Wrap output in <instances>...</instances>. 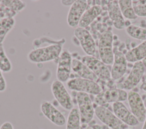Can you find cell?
<instances>
[{"mask_svg":"<svg viewBox=\"0 0 146 129\" xmlns=\"http://www.w3.org/2000/svg\"><path fill=\"white\" fill-rule=\"evenodd\" d=\"M40 110L43 115L57 126H63L66 123L64 115L50 102L44 101L40 104Z\"/></svg>","mask_w":146,"mask_h":129,"instance_id":"obj_14","label":"cell"},{"mask_svg":"<svg viewBox=\"0 0 146 129\" xmlns=\"http://www.w3.org/2000/svg\"><path fill=\"white\" fill-rule=\"evenodd\" d=\"M0 129H14V127L10 122H5L0 126Z\"/></svg>","mask_w":146,"mask_h":129,"instance_id":"obj_29","label":"cell"},{"mask_svg":"<svg viewBox=\"0 0 146 129\" xmlns=\"http://www.w3.org/2000/svg\"><path fill=\"white\" fill-rule=\"evenodd\" d=\"M75 1H62L61 3L64 6H71Z\"/></svg>","mask_w":146,"mask_h":129,"instance_id":"obj_31","label":"cell"},{"mask_svg":"<svg viewBox=\"0 0 146 129\" xmlns=\"http://www.w3.org/2000/svg\"><path fill=\"white\" fill-rule=\"evenodd\" d=\"M141 61H142V63H143V65H144L145 68H146V58H145L144 59H143Z\"/></svg>","mask_w":146,"mask_h":129,"instance_id":"obj_33","label":"cell"},{"mask_svg":"<svg viewBox=\"0 0 146 129\" xmlns=\"http://www.w3.org/2000/svg\"><path fill=\"white\" fill-rule=\"evenodd\" d=\"M83 129H102V127L99 124H90L86 126Z\"/></svg>","mask_w":146,"mask_h":129,"instance_id":"obj_30","label":"cell"},{"mask_svg":"<svg viewBox=\"0 0 146 129\" xmlns=\"http://www.w3.org/2000/svg\"><path fill=\"white\" fill-rule=\"evenodd\" d=\"M107 9L113 26L117 30L124 29L126 26V22L119 7L118 1H108Z\"/></svg>","mask_w":146,"mask_h":129,"instance_id":"obj_16","label":"cell"},{"mask_svg":"<svg viewBox=\"0 0 146 129\" xmlns=\"http://www.w3.org/2000/svg\"><path fill=\"white\" fill-rule=\"evenodd\" d=\"M66 129H81V120L78 109L74 107L68 115Z\"/></svg>","mask_w":146,"mask_h":129,"instance_id":"obj_22","label":"cell"},{"mask_svg":"<svg viewBox=\"0 0 146 129\" xmlns=\"http://www.w3.org/2000/svg\"><path fill=\"white\" fill-rule=\"evenodd\" d=\"M74 35L86 55L95 56L96 52V44L89 31L87 28L78 27L75 29Z\"/></svg>","mask_w":146,"mask_h":129,"instance_id":"obj_8","label":"cell"},{"mask_svg":"<svg viewBox=\"0 0 146 129\" xmlns=\"http://www.w3.org/2000/svg\"><path fill=\"white\" fill-rule=\"evenodd\" d=\"M113 35L110 30L103 31L99 39L98 49L99 57L106 65H112L113 62Z\"/></svg>","mask_w":146,"mask_h":129,"instance_id":"obj_2","label":"cell"},{"mask_svg":"<svg viewBox=\"0 0 146 129\" xmlns=\"http://www.w3.org/2000/svg\"><path fill=\"white\" fill-rule=\"evenodd\" d=\"M94 109L96 117L108 127L112 129H124L128 128V126L123 123L106 107L97 106Z\"/></svg>","mask_w":146,"mask_h":129,"instance_id":"obj_10","label":"cell"},{"mask_svg":"<svg viewBox=\"0 0 146 129\" xmlns=\"http://www.w3.org/2000/svg\"><path fill=\"white\" fill-rule=\"evenodd\" d=\"M125 56L127 61L134 63L146 58V40L127 51Z\"/></svg>","mask_w":146,"mask_h":129,"instance_id":"obj_20","label":"cell"},{"mask_svg":"<svg viewBox=\"0 0 146 129\" xmlns=\"http://www.w3.org/2000/svg\"><path fill=\"white\" fill-rule=\"evenodd\" d=\"M141 89H143L144 91H146V80L145 81H144L140 86Z\"/></svg>","mask_w":146,"mask_h":129,"instance_id":"obj_32","label":"cell"},{"mask_svg":"<svg viewBox=\"0 0 146 129\" xmlns=\"http://www.w3.org/2000/svg\"><path fill=\"white\" fill-rule=\"evenodd\" d=\"M127 100L131 113L140 122H144L146 119V109L144 101L140 94L131 90L128 93Z\"/></svg>","mask_w":146,"mask_h":129,"instance_id":"obj_11","label":"cell"},{"mask_svg":"<svg viewBox=\"0 0 146 129\" xmlns=\"http://www.w3.org/2000/svg\"><path fill=\"white\" fill-rule=\"evenodd\" d=\"M132 6L137 16L146 17V1H132Z\"/></svg>","mask_w":146,"mask_h":129,"instance_id":"obj_26","label":"cell"},{"mask_svg":"<svg viewBox=\"0 0 146 129\" xmlns=\"http://www.w3.org/2000/svg\"><path fill=\"white\" fill-rule=\"evenodd\" d=\"M0 70L3 73H8L12 70V64L6 54L3 44H0Z\"/></svg>","mask_w":146,"mask_h":129,"instance_id":"obj_25","label":"cell"},{"mask_svg":"<svg viewBox=\"0 0 146 129\" xmlns=\"http://www.w3.org/2000/svg\"><path fill=\"white\" fill-rule=\"evenodd\" d=\"M2 72L0 70V92H3L7 88V83L2 74Z\"/></svg>","mask_w":146,"mask_h":129,"instance_id":"obj_28","label":"cell"},{"mask_svg":"<svg viewBox=\"0 0 146 129\" xmlns=\"http://www.w3.org/2000/svg\"><path fill=\"white\" fill-rule=\"evenodd\" d=\"M80 60L89 68L98 79L104 81H110L111 79V71H110L107 65L101 60L95 56L88 55L82 56Z\"/></svg>","mask_w":146,"mask_h":129,"instance_id":"obj_5","label":"cell"},{"mask_svg":"<svg viewBox=\"0 0 146 129\" xmlns=\"http://www.w3.org/2000/svg\"><path fill=\"white\" fill-rule=\"evenodd\" d=\"M126 32L131 38L143 41L146 40V27L129 25L126 28Z\"/></svg>","mask_w":146,"mask_h":129,"instance_id":"obj_24","label":"cell"},{"mask_svg":"<svg viewBox=\"0 0 146 129\" xmlns=\"http://www.w3.org/2000/svg\"><path fill=\"white\" fill-rule=\"evenodd\" d=\"M143 101H144V104L145 107V109H146V98H145Z\"/></svg>","mask_w":146,"mask_h":129,"instance_id":"obj_35","label":"cell"},{"mask_svg":"<svg viewBox=\"0 0 146 129\" xmlns=\"http://www.w3.org/2000/svg\"><path fill=\"white\" fill-rule=\"evenodd\" d=\"M72 60V55L67 49L63 50L58 59L56 78L63 83L67 82L71 77Z\"/></svg>","mask_w":146,"mask_h":129,"instance_id":"obj_9","label":"cell"},{"mask_svg":"<svg viewBox=\"0 0 146 129\" xmlns=\"http://www.w3.org/2000/svg\"><path fill=\"white\" fill-rule=\"evenodd\" d=\"M75 97L81 123L82 124L90 123L93 119L95 109L89 94L82 92H76Z\"/></svg>","mask_w":146,"mask_h":129,"instance_id":"obj_4","label":"cell"},{"mask_svg":"<svg viewBox=\"0 0 146 129\" xmlns=\"http://www.w3.org/2000/svg\"><path fill=\"white\" fill-rule=\"evenodd\" d=\"M67 86L72 91L95 95H98L102 91L101 86L97 82L79 77L69 79L67 82Z\"/></svg>","mask_w":146,"mask_h":129,"instance_id":"obj_3","label":"cell"},{"mask_svg":"<svg viewBox=\"0 0 146 129\" xmlns=\"http://www.w3.org/2000/svg\"><path fill=\"white\" fill-rule=\"evenodd\" d=\"M128 93L120 88H110L102 90L95 95L94 102L98 106H104L110 103H115L124 101L127 99Z\"/></svg>","mask_w":146,"mask_h":129,"instance_id":"obj_6","label":"cell"},{"mask_svg":"<svg viewBox=\"0 0 146 129\" xmlns=\"http://www.w3.org/2000/svg\"><path fill=\"white\" fill-rule=\"evenodd\" d=\"M145 69L141 61L135 63L129 74L121 84L120 89L130 90L135 88L141 81Z\"/></svg>","mask_w":146,"mask_h":129,"instance_id":"obj_12","label":"cell"},{"mask_svg":"<svg viewBox=\"0 0 146 129\" xmlns=\"http://www.w3.org/2000/svg\"><path fill=\"white\" fill-rule=\"evenodd\" d=\"M64 39L53 41L44 47L34 48L27 55L28 60L32 63H42L58 59L62 52Z\"/></svg>","mask_w":146,"mask_h":129,"instance_id":"obj_1","label":"cell"},{"mask_svg":"<svg viewBox=\"0 0 146 129\" xmlns=\"http://www.w3.org/2000/svg\"><path fill=\"white\" fill-rule=\"evenodd\" d=\"M118 3L124 17L132 20H135L137 18L138 16L136 14L132 6V1L120 0L118 1Z\"/></svg>","mask_w":146,"mask_h":129,"instance_id":"obj_23","label":"cell"},{"mask_svg":"<svg viewBox=\"0 0 146 129\" xmlns=\"http://www.w3.org/2000/svg\"><path fill=\"white\" fill-rule=\"evenodd\" d=\"M88 3L85 0H76L71 6L67 14V22L72 28H76L79 26L80 20L85 11L88 8Z\"/></svg>","mask_w":146,"mask_h":129,"instance_id":"obj_13","label":"cell"},{"mask_svg":"<svg viewBox=\"0 0 146 129\" xmlns=\"http://www.w3.org/2000/svg\"><path fill=\"white\" fill-rule=\"evenodd\" d=\"M3 4H4L7 7L10 8L15 11H21L25 8V5L22 2L19 1H2Z\"/></svg>","mask_w":146,"mask_h":129,"instance_id":"obj_27","label":"cell"},{"mask_svg":"<svg viewBox=\"0 0 146 129\" xmlns=\"http://www.w3.org/2000/svg\"><path fill=\"white\" fill-rule=\"evenodd\" d=\"M124 129H129V128H124Z\"/></svg>","mask_w":146,"mask_h":129,"instance_id":"obj_36","label":"cell"},{"mask_svg":"<svg viewBox=\"0 0 146 129\" xmlns=\"http://www.w3.org/2000/svg\"><path fill=\"white\" fill-rule=\"evenodd\" d=\"M15 24L13 17L7 16L0 20V44H2L7 34L12 30Z\"/></svg>","mask_w":146,"mask_h":129,"instance_id":"obj_21","label":"cell"},{"mask_svg":"<svg viewBox=\"0 0 146 129\" xmlns=\"http://www.w3.org/2000/svg\"><path fill=\"white\" fill-rule=\"evenodd\" d=\"M71 68L72 71L76 76L75 77L88 79L96 82L99 80L89 68L76 57H72Z\"/></svg>","mask_w":146,"mask_h":129,"instance_id":"obj_18","label":"cell"},{"mask_svg":"<svg viewBox=\"0 0 146 129\" xmlns=\"http://www.w3.org/2000/svg\"><path fill=\"white\" fill-rule=\"evenodd\" d=\"M51 89L56 102L64 109L70 111L74 108L72 98L63 82L58 80H54L51 84Z\"/></svg>","mask_w":146,"mask_h":129,"instance_id":"obj_7","label":"cell"},{"mask_svg":"<svg viewBox=\"0 0 146 129\" xmlns=\"http://www.w3.org/2000/svg\"><path fill=\"white\" fill-rule=\"evenodd\" d=\"M141 129H146V119L145 120V121L144 122V124L143 126V127Z\"/></svg>","mask_w":146,"mask_h":129,"instance_id":"obj_34","label":"cell"},{"mask_svg":"<svg viewBox=\"0 0 146 129\" xmlns=\"http://www.w3.org/2000/svg\"><path fill=\"white\" fill-rule=\"evenodd\" d=\"M127 62L125 54L123 52L117 51L114 53L113 62L111 70V76L112 80H119L124 75L127 71Z\"/></svg>","mask_w":146,"mask_h":129,"instance_id":"obj_17","label":"cell"},{"mask_svg":"<svg viewBox=\"0 0 146 129\" xmlns=\"http://www.w3.org/2000/svg\"><path fill=\"white\" fill-rule=\"evenodd\" d=\"M102 12V7L100 5H94L87 9L82 15L78 27L86 28Z\"/></svg>","mask_w":146,"mask_h":129,"instance_id":"obj_19","label":"cell"},{"mask_svg":"<svg viewBox=\"0 0 146 129\" xmlns=\"http://www.w3.org/2000/svg\"><path fill=\"white\" fill-rule=\"evenodd\" d=\"M114 114L125 124L129 126H135L139 122L122 102H115L112 104Z\"/></svg>","mask_w":146,"mask_h":129,"instance_id":"obj_15","label":"cell"}]
</instances>
